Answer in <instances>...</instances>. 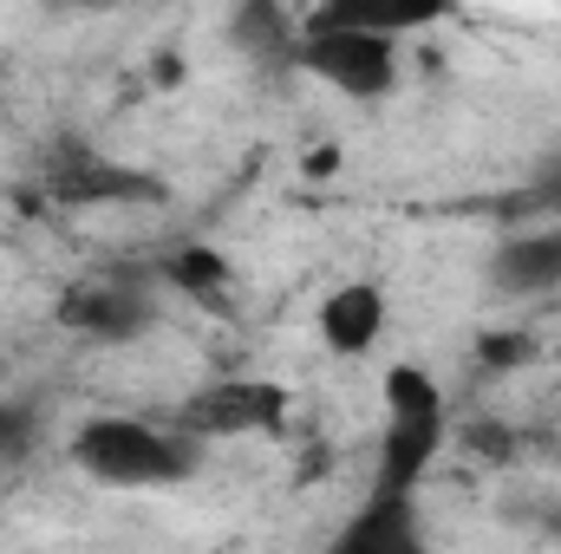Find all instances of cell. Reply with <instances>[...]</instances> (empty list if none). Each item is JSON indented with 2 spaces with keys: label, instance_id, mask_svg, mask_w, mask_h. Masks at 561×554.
<instances>
[{
  "label": "cell",
  "instance_id": "8",
  "mask_svg": "<svg viewBox=\"0 0 561 554\" xmlns=\"http://www.w3.org/2000/svg\"><path fill=\"white\" fill-rule=\"evenodd\" d=\"M333 554H431L412 496H366V509L333 535Z\"/></svg>",
  "mask_w": 561,
  "mask_h": 554
},
{
  "label": "cell",
  "instance_id": "10",
  "mask_svg": "<svg viewBox=\"0 0 561 554\" xmlns=\"http://www.w3.org/2000/svg\"><path fill=\"white\" fill-rule=\"evenodd\" d=\"M33 450V412L0 405V457H26Z\"/></svg>",
  "mask_w": 561,
  "mask_h": 554
},
{
  "label": "cell",
  "instance_id": "7",
  "mask_svg": "<svg viewBox=\"0 0 561 554\" xmlns=\"http://www.w3.org/2000/svg\"><path fill=\"white\" fill-rule=\"evenodd\" d=\"M490 280L510 300L561 293V222H542V229H523V235L496 242L490 249Z\"/></svg>",
  "mask_w": 561,
  "mask_h": 554
},
{
  "label": "cell",
  "instance_id": "9",
  "mask_svg": "<svg viewBox=\"0 0 561 554\" xmlns=\"http://www.w3.org/2000/svg\"><path fill=\"white\" fill-rule=\"evenodd\" d=\"M163 287H176V293H190V300H222L229 293V262L216 255V249H203V242H183L163 268H157Z\"/></svg>",
  "mask_w": 561,
  "mask_h": 554
},
{
  "label": "cell",
  "instance_id": "6",
  "mask_svg": "<svg viewBox=\"0 0 561 554\" xmlns=\"http://www.w3.org/2000/svg\"><path fill=\"white\" fill-rule=\"evenodd\" d=\"M386 287L379 280H340L327 300H320V346L340 353V359H366L379 339H386Z\"/></svg>",
  "mask_w": 561,
  "mask_h": 554
},
{
  "label": "cell",
  "instance_id": "3",
  "mask_svg": "<svg viewBox=\"0 0 561 554\" xmlns=\"http://www.w3.org/2000/svg\"><path fill=\"white\" fill-rule=\"evenodd\" d=\"M444 443V392L424 366L386 372V443H379V496H412Z\"/></svg>",
  "mask_w": 561,
  "mask_h": 554
},
{
  "label": "cell",
  "instance_id": "11",
  "mask_svg": "<svg viewBox=\"0 0 561 554\" xmlns=\"http://www.w3.org/2000/svg\"><path fill=\"white\" fill-rule=\"evenodd\" d=\"M556 203H561V176H556Z\"/></svg>",
  "mask_w": 561,
  "mask_h": 554
},
{
  "label": "cell",
  "instance_id": "1",
  "mask_svg": "<svg viewBox=\"0 0 561 554\" xmlns=\"http://www.w3.org/2000/svg\"><path fill=\"white\" fill-rule=\"evenodd\" d=\"M196 437L125 412H99L72 430V463L99 489H170L196 470Z\"/></svg>",
  "mask_w": 561,
  "mask_h": 554
},
{
  "label": "cell",
  "instance_id": "5",
  "mask_svg": "<svg viewBox=\"0 0 561 554\" xmlns=\"http://www.w3.org/2000/svg\"><path fill=\"white\" fill-rule=\"evenodd\" d=\"M66 326H79L85 339H144L157 326V293L144 275H99L66 293Z\"/></svg>",
  "mask_w": 561,
  "mask_h": 554
},
{
  "label": "cell",
  "instance_id": "2",
  "mask_svg": "<svg viewBox=\"0 0 561 554\" xmlns=\"http://www.w3.org/2000/svg\"><path fill=\"white\" fill-rule=\"evenodd\" d=\"M294 66H300L307 79H320L327 92L359 99V105L392 99L399 79H405V53H399V39H386V33H373V26L346 20L340 7H327V13H313V20L300 26V39H294Z\"/></svg>",
  "mask_w": 561,
  "mask_h": 554
},
{
  "label": "cell",
  "instance_id": "4",
  "mask_svg": "<svg viewBox=\"0 0 561 554\" xmlns=\"http://www.w3.org/2000/svg\"><path fill=\"white\" fill-rule=\"evenodd\" d=\"M280 417H287V392L280 385H268V379H216V385L183 399L176 430L196 437V443H209V437H262Z\"/></svg>",
  "mask_w": 561,
  "mask_h": 554
}]
</instances>
